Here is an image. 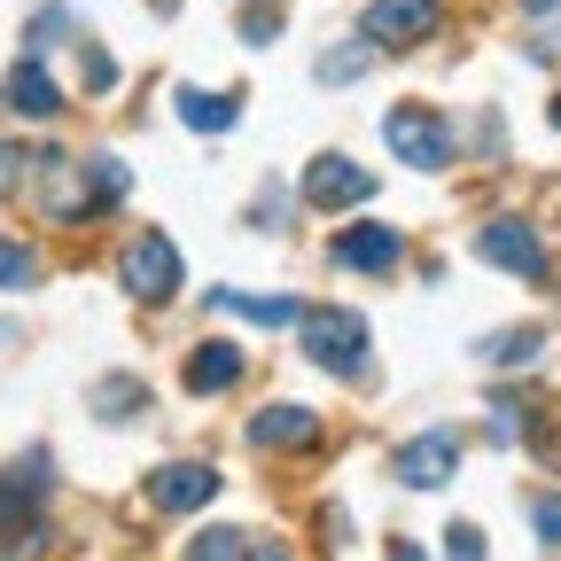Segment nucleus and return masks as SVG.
Instances as JSON below:
<instances>
[{
	"label": "nucleus",
	"instance_id": "ddd939ff",
	"mask_svg": "<svg viewBox=\"0 0 561 561\" xmlns=\"http://www.w3.org/2000/svg\"><path fill=\"white\" fill-rule=\"evenodd\" d=\"M203 305H210V312H234V320H250V328H297V320H305L297 297H250V289H210Z\"/></svg>",
	"mask_w": 561,
	"mask_h": 561
},
{
	"label": "nucleus",
	"instance_id": "20e7f679",
	"mask_svg": "<svg viewBox=\"0 0 561 561\" xmlns=\"http://www.w3.org/2000/svg\"><path fill=\"white\" fill-rule=\"evenodd\" d=\"M460 453H468L460 430H421V437H405V445L390 453V468H398L405 491H445L453 468H460Z\"/></svg>",
	"mask_w": 561,
	"mask_h": 561
},
{
	"label": "nucleus",
	"instance_id": "b1692460",
	"mask_svg": "<svg viewBox=\"0 0 561 561\" xmlns=\"http://www.w3.org/2000/svg\"><path fill=\"white\" fill-rule=\"evenodd\" d=\"M32 157H39V149H16V140H0V195H16V187L32 180Z\"/></svg>",
	"mask_w": 561,
	"mask_h": 561
},
{
	"label": "nucleus",
	"instance_id": "7c9ffc66",
	"mask_svg": "<svg viewBox=\"0 0 561 561\" xmlns=\"http://www.w3.org/2000/svg\"><path fill=\"white\" fill-rule=\"evenodd\" d=\"M390 561H430V553H421V546H405V538H398V546H390Z\"/></svg>",
	"mask_w": 561,
	"mask_h": 561
},
{
	"label": "nucleus",
	"instance_id": "f3484780",
	"mask_svg": "<svg viewBox=\"0 0 561 561\" xmlns=\"http://www.w3.org/2000/svg\"><path fill=\"white\" fill-rule=\"evenodd\" d=\"M546 359V328H500L483 343V367H538Z\"/></svg>",
	"mask_w": 561,
	"mask_h": 561
},
{
	"label": "nucleus",
	"instance_id": "6ab92c4d",
	"mask_svg": "<svg viewBox=\"0 0 561 561\" xmlns=\"http://www.w3.org/2000/svg\"><path fill=\"white\" fill-rule=\"evenodd\" d=\"M0 289H39V250L32 242H9V234H0Z\"/></svg>",
	"mask_w": 561,
	"mask_h": 561
},
{
	"label": "nucleus",
	"instance_id": "0eeeda50",
	"mask_svg": "<svg viewBox=\"0 0 561 561\" xmlns=\"http://www.w3.org/2000/svg\"><path fill=\"white\" fill-rule=\"evenodd\" d=\"M210 500H219V468H210V460H164V468H149V507L157 515H195Z\"/></svg>",
	"mask_w": 561,
	"mask_h": 561
},
{
	"label": "nucleus",
	"instance_id": "2f4dec72",
	"mask_svg": "<svg viewBox=\"0 0 561 561\" xmlns=\"http://www.w3.org/2000/svg\"><path fill=\"white\" fill-rule=\"evenodd\" d=\"M523 9H530V16H561V0H523Z\"/></svg>",
	"mask_w": 561,
	"mask_h": 561
},
{
	"label": "nucleus",
	"instance_id": "c85d7f7f",
	"mask_svg": "<svg viewBox=\"0 0 561 561\" xmlns=\"http://www.w3.org/2000/svg\"><path fill=\"white\" fill-rule=\"evenodd\" d=\"M320 538H328V546H351V515L328 507V515H320Z\"/></svg>",
	"mask_w": 561,
	"mask_h": 561
},
{
	"label": "nucleus",
	"instance_id": "9d476101",
	"mask_svg": "<svg viewBox=\"0 0 561 561\" xmlns=\"http://www.w3.org/2000/svg\"><path fill=\"white\" fill-rule=\"evenodd\" d=\"M0 110H16V117H32V125L62 117V87L47 79V62H39V55H24L9 79H0Z\"/></svg>",
	"mask_w": 561,
	"mask_h": 561
},
{
	"label": "nucleus",
	"instance_id": "f8f14e48",
	"mask_svg": "<svg viewBox=\"0 0 561 561\" xmlns=\"http://www.w3.org/2000/svg\"><path fill=\"white\" fill-rule=\"evenodd\" d=\"M242 375H250V359H242V343H227V335L195 343V351H187V367H180V382H187L195 398H210V390H234Z\"/></svg>",
	"mask_w": 561,
	"mask_h": 561
},
{
	"label": "nucleus",
	"instance_id": "a878e982",
	"mask_svg": "<svg viewBox=\"0 0 561 561\" xmlns=\"http://www.w3.org/2000/svg\"><path fill=\"white\" fill-rule=\"evenodd\" d=\"M280 39V9H242V47H273Z\"/></svg>",
	"mask_w": 561,
	"mask_h": 561
},
{
	"label": "nucleus",
	"instance_id": "7ed1b4c3",
	"mask_svg": "<svg viewBox=\"0 0 561 561\" xmlns=\"http://www.w3.org/2000/svg\"><path fill=\"white\" fill-rule=\"evenodd\" d=\"M382 140H390V157L413 164V172H445V164H453V125H445L437 110H421V102L382 110Z\"/></svg>",
	"mask_w": 561,
	"mask_h": 561
},
{
	"label": "nucleus",
	"instance_id": "a211bd4d",
	"mask_svg": "<svg viewBox=\"0 0 561 561\" xmlns=\"http://www.w3.org/2000/svg\"><path fill=\"white\" fill-rule=\"evenodd\" d=\"M483 405H491V445H515V437H530V430H538L530 398H515V390H491Z\"/></svg>",
	"mask_w": 561,
	"mask_h": 561
},
{
	"label": "nucleus",
	"instance_id": "bb28decb",
	"mask_svg": "<svg viewBox=\"0 0 561 561\" xmlns=\"http://www.w3.org/2000/svg\"><path fill=\"white\" fill-rule=\"evenodd\" d=\"M280 210H289V195H280V187H265V195L250 203V227H257V234H273V227H289V219H280Z\"/></svg>",
	"mask_w": 561,
	"mask_h": 561
},
{
	"label": "nucleus",
	"instance_id": "6e6552de",
	"mask_svg": "<svg viewBox=\"0 0 561 561\" xmlns=\"http://www.w3.org/2000/svg\"><path fill=\"white\" fill-rule=\"evenodd\" d=\"M328 265H343V273H398L405 265V234L382 227V219H359V227H343L328 242Z\"/></svg>",
	"mask_w": 561,
	"mask_h": 561
},
{
	"label": "nucleus",
	"instance_id": "9b49d317",
	"mask_svg": "<svg viewBox=\"0 0 561 561\" xmlns=\"http://www.w3.org/2000/svg\"><path fill=\"white\" fill-rule=\"evenodd\" d=\"M250 445L257 453H305V445H320V413L312 405H257L250 413Z\"/></svg>",
	"mask_w": 561,
	"mask_h": 561
},
{
	"label": "nucleus",
	"instance_id": "cd10ccee",
	"mask_svg": "<svg viewBox=\"0 0 561 561\" xmlns=\"http://www.w3.org/2000/svg\"><path fill=\"white\" fill-rule=\"evenodd\" d=\"M62 24H70V9H39V16H32V32H24V39H32V55H39V47L62 32Z\"/></svg>",
	"mask_w": 561,
	"mask_h": 561
},
{
	"label": "nucleus",
	"instance_id": "423d86ee",
	"mask_svg": "<svg viewBox=\"0 0 561 561\" xmlns=\"http://www.w3.org/2000/svg\"><path fill=\"white\" fill-rule=\"evenodd\" d=\"M476 257L500 265V273H515V280H546V242L523 219H483L476 227Z\"/></svg>",
	"mask_w": 561,
	"mask_h": 561
},
{
	"label": "nucleus",
	"instance_id": "dca6fc26",
	"mask_svg": "<svg viewBox=\"0 0 561 561\" xmlns=\"http://www.w3.org/2000/svg\"><path fill=\"white\" fill-rule=\"evenodd\" d=\"M140 405H149V382L140 375H102L94 382V421H110V430H125Z\"/></svg>",
	"mask_w": 561,
	"mask_h": 561
},
{
	"label": "nucleus",
	"instance_id": "f257e3e1",
	"mask_svg": "<svg viewBox=\"0 0 561 561\" xmlns=\"http://www.w3.org/2000/svg\"><path fill=\"white\" fill-rule=\"evenodd\" d=\"M297 328H305V359H312L320 375H335V382H359V375H367V320H359V312L320 305V312H305Z\"/></svg>",
	"mask_w": 561,
	"mask_h": 561
},
{
	"label": "nucleus",
	"instance_id": "412c9836",
	"mask_svg": "<svg viewBox=\"0 0 561 561\" xmlns=\"http://www.w3.org/2000/svg\"><path fill=\"white\" fill-rule=\"evenodd\" d=\"M79 70H87V94H110L117 87V55L102 39H79Z\"/></svg>",
	"mask_w": 561,
	"mask_h": 561
},
{
	"label": "nucleus",
	"instance_id": "aec40b11",
	"mask_svg": "<svg viewBox=\"0 0 561 561\" xmlns=\"http://www.w3.org/2000/svg\"><path fill=\"white\" fill-rule=\"evenodd\" d=\"M367 62H375V47H367V39H351V47H328V55H320L312 70H320V87H351V79H359Z\"/></svg>",
	"mask_w": 561,
	"mask_h": 561
},
{
	"label": "nucleus",
	"instance_id": "4be33fe9",
	"mask_svg": "<svg viewBox=\"0 0 561 561\" xmlns=\"http://www.w3.org/2000/svg\"><path fill=\"white\" fill-rule=\"evenodd\" d=\"M242 546H250V538H242V530H227V523H219V530H203V538H195V546H187V561H242Z\"/></svg>",
	"mask_w": 561,
	"mask_h": 561
},
{
	"label": "nucleus",
	"instance_id": "39448f33",
	"mask_svg": "<svg viewBox=\"0 0 561 561\" xmlns=\"http://www.w3.org/2000/svg\"><path fill=\"white\" fill-rule=\"evenodd\" d=\"M437 24H445L437 0H375V9L359 16V39H367L375 55H390V47H421Z\"/></svg>",
	"mask_w": 561,
	"mask_h": 561
},
{
	"label": "nucleus",
	"instance_id": "5701e85b",
	"mask_svg": "<svg viewBox=\"0 0 561 561\" xmlns=\"http://www.w3.org/2000/svg\"><path fill=\"white\" fill-rule=\"evenodd\" d=\"M530 523H538V546H561V491H530Z\"/></svg>",
	"mask_w": 561,
	"mask_h": 561
},
{
	"label": "nucleus",
	"instance_id": "4468645a",
	"mask_svg": "<svg viewBox=\"0 0 561 561\" xmlns=\"http://www.w3.org/2000/svg\"><path fill=\"white\" fill-rule=\"evenodd\" d=\"M172 110H180V125H187V133H227V125L242 117V94H203V87H180V94H172Z\"/></svg>",
	"mask_w": 561,
	"mask_h": 561
},
{
	"label": "nucleus",
	"instance_id": "c756f323",
	"mask_svg": "<svg viewBox=\"0 0 561 561\" xmlns=\"http://www.w3.org/2000/svg\"><path fill=\"white\" fill-rule=\"evenodd\" d=\"M242 561H289L280 546H242Z\"/></svg>",
	"mask_w": 561,
	"mask_h": 561
},
{
	"label": "nucleus",
	"instance_id": "393cba45",
	"mask_svg": "<svg viewBox=\"0 0 561 561\" xmlns=\"http://www.w3.org/2000/svg\"><path fill=\"white\" fill-rule=\"evenodd\" d=\"M445 561H491L483 553V530L476 523H445Z\"/></svg>",
	"mask_w": 561,
	"mask_h": 561
},
{
	"label": "nucleus",
	"instance_id": "1a4fd4ad",
	"mask_svg": "<svg viewBox=\"0 0 561 561\" xmlns=\"http://www.w3.org/2000/svg\"><path fill=\"white\" fill-rule=\"evenodd\" d=\"M305 203L312 210H359V203H375V172L351 164V157H312L305 164Z\"/></svg>",
	"mask_w": 561,
	"mask_h": 561
},
{
	"label": "nucleus",
	"instance_id": "2eb2a0df",
	"mask_svg": "<svg viewBox=\"0 0 561 561\" xmlns=\"http://www.w3.org/2000/svg\"><path fill=\"white\" fill-rule=\"evenodd\" d=\"M79 203H87V219L117 210L125 203V164L117 157H79Z\"/></svg>",
	"mask_w": 561,
	"mask_h": 561
},
{
	"label": "nucleus",
	"instance_id": "f03ea898",
	"mask_svg": "<svg viewBox=\"0 0 561 561\" xmlns=\"http://www.w3.org/2000/svg\"><path fill=\"white\" fill-rule=\"evenodd\" d=\"M117 280H125L140 305H172V297H180V250H172V234H157V227L125 234V250H117Z\"/></svg>",
	"mask_w": 561,
	"mask_h": 561
},
{
	"label": "nucleus",
	"instance_id": "473e14b6",
	"mask_svg": "<svg viewBox=\"0 0 561 561\" xmlns=\"http://www.w3.org/2000/svg\"><path fill=\"white\" fill-rule=\"evenodd\" d=\"M546 125H553V133H561V94H553V102H546Z\"/></svg>",
	"mask_w": 561,
	"mask_h": 561
}]
</instances>
